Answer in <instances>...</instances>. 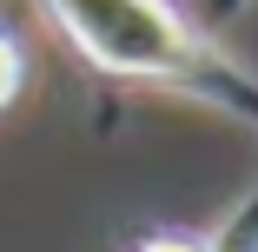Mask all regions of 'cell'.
<instances>
[{
    "mask_svg": "<svg viewBox=\"0 0 258 252\" xmlns=\"http://www.w3.org/2000/svg\"><path fill=\"white\" fill-rule=\"evenodd\" d=\"M40 7L80 46L86 67L119 80H152L258 133V73L225 60L212 33L192 27L172 0H40Z\"/></svg>",
    "mask_w": 258,
    "mask_h": 252,
    "instance_id": "1",
    "label": "cell"
},
{
    "mask_svg": "<svg viewBox=\"0 0 258 252\" xmlns=\"http://www.w3.org/2000/svg\"><path fill=\"white\" fill-rule=\"evenodd\" d=\"M139 252H258V186L238 199V213H232L219 232H205V239H192V232H159V239H146Z\"/></svg>",
    "mask_w": 258,
    "mask_h": 252,
    "instance_id": "2",
    "label": "cell"
},
{
    "mask_svg": "<svg viewBox=\"0 0 258 252\" xmlns=\"http://www.w3.org/2000/svg\"><path fill=\"white\" fill-rule=\"evenodd\" d=\"M20 80H27V60H20V46H14V33L0 27V107H14V93H20Z\"/></svg>",
    "mask_w": 258,
    "mask_h": 252,
    "instance_id": "3",
    "label": "cell"
},
{
    "mask_svg": "<svg viewBox=\"0 0 258 252\" xmlns=\"http://www.w3.org/2000/svg\"><path fill=\"white\" fill-rule=\"evenodd\" d=\"M205 7H212V20H232V14L245 7V0H205Z\"/></svg>",
    "mask_w": 258,
    "mask_h": 252,
    "instance_id": "4",
    "label": "cell"
}]
</instances>
